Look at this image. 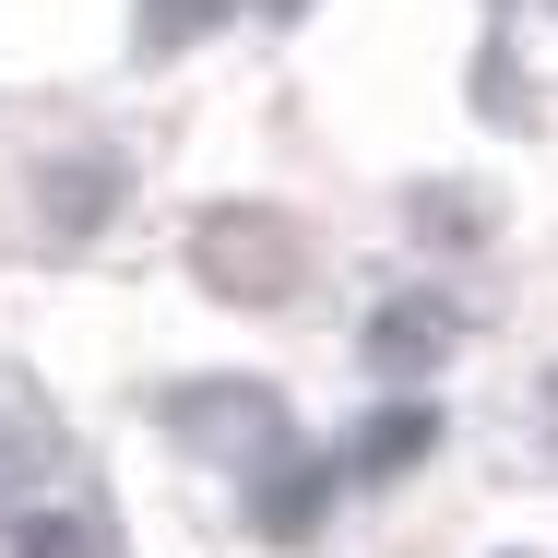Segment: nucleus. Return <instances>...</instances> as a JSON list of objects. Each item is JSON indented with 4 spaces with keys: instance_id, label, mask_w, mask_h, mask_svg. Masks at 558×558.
I'll return each mask as SVG.
<instances>
[{
    "instance_id": "f257e3e1",
    "label": "nucleus",
    "mask_w": 558,
    "mask_h": 558,
    "mask_svg": "<svg viewBox=\"0 0 558 558\" xmlns=\"http://www.w3.org/2000/svg\"><path fill=\"white\" fill-rule=\"evenodd\" d=\"M179 428H191L203 451H262V440H274V392L215 380V392H191V404H179Z\"/></svg>"
},
{
    "instance_id": "423d86ee",
    "label": "nucleus",
    "mask_w": 558,
    "mask_h": 558,
    "mask_svg": "<svg viewBox=\"0 0 558 558\" xmlns=\"http://www.w3.org/2000/svg\"><path fill=\"white\" fill-rule=\"evenodd\" d=\"M12 475H24V440H12V428H0V487H12Z\"/></svg>"
},
{
    "instance_id": "f03ea898",
    "label": "nucleus",
    "mask_w": 558,
    "mask_h": 558,
    "mask_svg": "<svg viewBox=\"0 0 558 558\" xmlns=\"http://www.w3.org/2000/svg\"><path fill=\"white\" fill-rule=\"evenodd\" d=\"M322 499H333V475H322V463H286V475H262V535H274V547H298V535L322 523Z\"/></svg>"
},
{
    "instance_id": "20e7f679",
    "label": "nucleus",
    "mask_w": 558,
    "mask_h": 558,
    "mask_svg": "<svg viewBox=\"0 0 558 558\" xmlns=\"http://www.w3.org/2000/svg\"><path fill=\"white\" fill-rule=\"evenodd\" d=\"M440 344H451L440 310H380V322H368V356H380V368H428Z\"/></svg>"
},
{
    "instance_id": "39448f33",
    "label": "nucleus",
    "mask_w": 558,
    "mask_h": 558,
    "mask_svg": "<svg viewBox=\"0 0 558 558\" xmlns=\"http://www.w3.org/2000/svg\"><path fill=\"white\" fill-rule=\"evenodd\" d=\"M203 12H215V0H155V24H143V36H155V48H179V36H191Z\"/></svg>"
},
{
    "instance_id": "0eeeda50",
    "label": "nucleus",
    "mask_w": 558,
    "mask_h": 558,
    "mask_svg": "<svg viewBox=\"0 0 558 558\" xmlns=\"http://www.w3.org/2000/svg\"><path fill=\"white\" fill-rule=\"evenodd\" d=\"M274 12H298V0H274Z\"/></svg>"
},
{
    "instance_id": "7ed1b4c3",
    "label": "nucleus",
    "mask_w": 558,
    "mask_h": 558,
    "mask_svg": "<svg viewBox=\"0 0 558 558\" xmlns=\"http://www.w3.org/2000/svg\"><path fill=\"white\" fill-rule=\"evenodd\" d=\"M428 440H440V416H428V404H392V416H368V440H356V475H404Z\"/></svg>"
}]
</instances>
